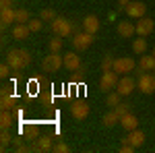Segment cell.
I'll return each mask as SVG.
<instances>
[{
    "mask_svg": "<svg viewBox=\"0 0 155 153\" xmlns=\"http://www.w3.org/2000/svg\"><path fill=\"white\" fill-rule=\"evenodd\" d=\"M31 54L27 52V50H23V48H12V50H8L6 52V62L11 64V68L15 72H21L25 71L29 64H31Z\"/></svg>",
    "mask_w": 155,
    "mask_h": 153,
    "instance_id": "cell-1",
    "label": "cell"
},
{
    "mask_svg": "<svg viewBox=\"0 0 155 153\" xmlns=\"http://www.w3.org/2000/svg\"><path fill=\"white\" fill-rule=\"evenodd\" d=\"M62 66H64V54H60V52H50L41 60V68L46 72H58Z\"/></svg>",
    "mask_w": 155,
    "mask_h": 153,
    "instance_id": "cell-2",
    "label": "cell"
},
{
    "mask_svg": "<svg viewBox=\"0 0 155 153\" xmlns=\"http://www.w3.org/2000/svg\"><path fill=\"white\" fill-rule=\"evenodd\" d=\"M52 31L60 37H68L74 31V23L68 21V19H62V17H56L54 21H52Z\"/></svg>",
    "mask_w": 155,
    "mask_h": 153,
    "instance_id": "cell-3",
    "label": "cell"
},
{
    "mask_svg": "<svg viewBox=\"0 0 155 153\" xmlns=\"http://www.w3.org/2000/svg\"><path fill=\"white\" fill-rule=\"evenodd\" d=\"M137 87H139L145 95L155 93V75H151V72H147V71H141L139 79H137Z\"/></svg>",
    "mask_w": 155,
    "mask_h": 153,
    "instance_id": "cell-4",
    "label": "cell"
},
{
    "mask_svg": "<svg viewBox=\"0 0 155 153\" xmlns=\"http://www.w3.org/2000/svg\"><path fill=\"white\" fill-rule=\"evenodd\" d=\"M118 72L116 71H104L101 75V79H99V89L104 91V93H110L112 89H116V85H118Z\"/></svg>",
    "mask_w": 155,
    "mask_h": 153,
    "instance_id": "cell-5",
    "label": "cell"
},
{
    "mask_svg": "<svg viewBox=\"0 0 155 153\" xmlns=\"http://www.w3.org/2000/svg\"><path fill=\"white\" fill-rule=\"evenodd\" d=\"M134 89H137V81L132 79L130 75H122V77L118 79L116 91H118V93L122 95V97H124V95H130L132 91H134Z\"/></svg>",
    "mask_w": 155,
    "mask_h": 153,
    "instance_id": "cell-6",
    "label": "cell"
},
{
    "mask_svg": "<svg viewBox=\"0 0 155 153\" xmlns=\"http://www.w3.org/2000/svg\"><path fill=\"white\" fill-rule=\"evenodd\" d=\"M91 44H93V33L79 31V33H74V37H72V48H74V50H79V52L87 50Z\"/></svg>",
    "mask_w": 155,
    "mask_h": 153,
    "instance_id": "cell-7",
    "label": "cell"
},
{
    "mask_svg": "<svg viewBox=\"0 0 155 153\" xmlns=\"http://www.w3.org/2000/svg\"><path fill=\"white\" fill-rule=\"evenodd\" d=\"M137 66V62L130 58V56H122V58H116L114 60V71L118 75H126V72H132Z\"/></svg>",
    "mask_w": 155,
    "mask_h": 153,
    "instance_id": "cell-8",
    "label": "cell"
},
{
    "mask_svg": "<svg viewBox=\"0 0 155 153\" xmlns=\"http://www.w3.org/2000/svg\"><path fill=\"white\" fill-rule=\"evenodd\" d=\"M137 35H143L147 37L149 33H153L155 29V21L153 19H149V17H141V19H137Z\"/></svg>",
    "mask_w": 155,
    "mask_h": 153,
    "instance_id": "cell-9",
    "label": "cell"
},
{
    "mask_svg": "<svg viewBox=\"0 0 155 153\" xmlns=\"http://www.w3.org/2000/svg\"><path fill=\"white\" fill-rule=\"evenodd\" d=\"M145 12H147V4L141 0H134V2L130 0V4L126 6V15L130 19H141V17H145Z\"/></svg>",
    "mask_w": 155,
    "mask_h": 153,
    "instance_id": "cell-10",
    "label": "cell"
},
{
    "mask_svg": "<svg viewBox=\"0 0 155 153\" xmlns=\"http://www.w3.org/2000/svg\"><path fill=\"white\" fill-rule=\"evenodd\" d=\"M71 114H72V118H77V120H85V118L89 116V104H87L85 99L74 101L71 106Z\"/></svg>",
    "mask_w": 155,
    "mask_h": 153,
    "instance_id": "cell-11",
    "label": "cell"
},
{
    "mask_svg": "<svg viewBox=\"0 0 155 153\" xmlns=\"http://www.w3.org/2000/svg\"><path fill=\"white\" fill-rule=\"evenodd\" d=\"M64 68H68L71 72L81 71V58L77 52H66L64 54Z\"/></svg>",
    "mask_w": 155,
    "mask_h": 153,
    "instance_id": "cell-12",
    "label": "cell"
},
{
    "mask_svg": "<svg viewBox=\"0 0 155 153\" xmlns=\"http://www.w3.org/2000/svg\"><path fill=\"white\" fill-rule=\"evenodd\" d=\"M52 137L50 135H39L33 141V151H52Z\"/></svg>",
    "mask_w": 155,
    "mask_h": 153,
    "instance_id": "cell-13",
    "label": "cell"
},
{
    "mask_svg": "<svg viewBox=\"0 0 155 153\" xmlns=\"http://www.w3.org/2000/svg\"><path fill=\"white\" fill-rule=\"evenodd\" d=\"M81 25H83V31H87V33H93L95 35L97 31H99V19H97L95 15H87Z\"/></svg>",
    "mask_w": 155,
    "mask_h": 153,
    "instance_id": "cell-14",
    "label": "cell"
},
{
    "mask_svg": "<svg viewBox=\"0 0 155 153\" xmlns=\"http://www.w3.org/2000/svg\"><path fill=\"white\" fill-rule=\"evenodd\" d=\"M0 21H2V29H6L8 25H12V23H17V11L15 8H2L0 11Z\"/></svg>",
    "mask_w": 155,
    "mask_h": 153,
    "instance_id": "cell-15",
    "label": "cell"
},
{
    "mask_svg": "<svg viewBox=\"0 0 155 153\" xmlns=\"http://www.w3.org/2000/svg\"><path fill=\"white\" fill-rule=\"evenodd\" d=\"M134 33H137V25H134V23H128V21H120V23H118V35L120 37L130 39Z\"/></svg>",
    "mask_w": 155,
    "mask_h": 153,
    "instance_id": "cell-16",
    "label": "cell"
},
{
    "mask_svg": "<svg viewBox=\"0 0 155 153\" xmlns=\"http://www.w3.org/2000/svg\"><path fill=\"white\" fill-rule=\"evenodd\" d=\"M29 33H31V29H29V25H27V23H17L15 27H12V39L23 42V39L29 37Z\"/></svg>",
    "mask_w": 155,
    "mask_h": 153,
    "instance_id": "cell-17",
    "label": "cell"
},
{
    "mask_svg": "<svg viewBox=\"0 0 155 153\" xmlns=\"http://www.w3.org/2000/svg\"><path fill=\"white\" fill-rule=\"evenodd\" d=\"M120 126H122V128L126 130V132H128V130L139 128V118L134 116L132 112H128L126 116H122V118H120Z\"/></svg>",
    "mask_w": 155,
    "mask_h": 153,
    "instance_id": "cell-18",
    "label": "cell"
},
{
    "mask_svg": "<svg viewBox=\"0 0 155 153\" xmlns=\"http://www.w3.org/2000/svg\"><path fill=\"white\" fill-rule=\"evenodd\" d=\"M124 141H128L130 145H134V147H141V145L145 143V132H143V130H139V128L128 130V137H126Z\"/></svg>",
    "mask_w": 155,
    "mask_h": 153,
    "instance_id": "cell-19",
    "label": "cell"
},
{
    "mask_svg": "<svg viewBox=\"0 0 155 153\" xmlns=\"http://www.w3.org/2000/svg\"><path fill=\"white\" fill-rule=\"evenodd\" d=\"M139 68H141V71H147V72H153L155 71V56L153 54H151V56L143 54V56L139 58Z\"/></svg>",
    "mask_w": 155,
    "mask_h": 153,
    "instance_id": "cell-20",
    "label": "cell"
},
{
    "mask_svg": "<svg viewBox=\"0 0 155 153\" xmlns=\"http://www.w3.org/2000/svg\"><path fill=\"white\" fill-rule=\"evenodd\" d=\"M101 124H104L106 128H112V126L120 124V116L116 114V110H114V108H112V112L104 114V118H101Z\"/></svg>",
    "mask_w": 155,
    "mask_h": 153,
    "instance_id": "cell-21",
    "label": "cell"
},
{
    "mask_svg": "<svg viewBox=\"0 0 155 153\" xmlns=\"http://www.w3.org/2000/svg\"><path fill=\"white\" fill-rule=\"evenodd\" d=\"M23 135L29 139V141H35L39 137V126L35 122H29V124H23Z\"/></svg>",
    "mask_w": 155,
    "mask_h": 153,
    "instance_id": "cell-22",
    "label": "cell"
},
{
    "mask_svg": "<svg viewBox=\"0 0 155 153\" xmlns=\"http://www.w3.org/2000/svg\"><path fill=\"white\" fill-rule=\"evenodd\" d=\"M15 124V116H12V110H2V116H0V126L6 130L12 128Z\"/></svg>",
    "mask_w": 155,
    "mask_h": 153,
    "instance_id": "cell-23",
    "label": "cell"
},
{
    "mask_svg": "<svg viewBox=\"0 0 155 153\" xmlns=\"http://www.w3.org/2000/svg\"><path fill=\"white\" fill-rule=\"evenodd\" d=\"M132 52L139 54V56H143L145 52H147V39H145L143 35H139L134 42H132Z\"/></svg>",
    "mask_w": 155,
    "mask_h": 153,
    "instance_id": "cell-24",
    "label": "cell"
},
{
    "mask_svg": "<svg viewBox=\"0 0 155 153\" xmlns=\"http://www.w3.org/2000/svg\"><path fill=\"white\" fill-rule=\"evenodd\" d=\"M0 108L2 110H15L17 108V97L15 95H2V99H0Z\"/></svg>",
    "mask_w": 155,
    "mask_h": 153,
    "instance_id": "cell-25",
    "label": "cell"
},
{
    "mask_svg": "<svg viewBox=\"0 0 155 153\" xmlns=\"http://www.w3.org/2000/svg\"><path fill=\"white\" fill-rule=\"evenodd\" d=\"M62 44H64V37H60V35L52 37V39L48 42L50 52H62Z\"/></svg>",
    "mask_w": 155,
    "mask_h": 153,
    "instance_id": "cell-26",
    "label": "cell"
},
{
    "mask_svg": "<svg viewBox=\"0 0 155 153\" xmlns=\"http://www.w3.org/2000/svg\"><path fill=\"white\" fill-rule=\"evenodd\" d=\"M56 17H58V15L52 11V8H44V11L39 12V19H41L44 23H52V21H54Z\"/></svg>",
    "mask_w": 155,
    "mask_h": 153,
    "instance_id": "cell-27",
    "label": "cell"
},
{
    "mask_svg": "<svg viewBox=\"0 0 155 153\" xmlns=\"http://www.w3.org/2000/svg\"><path fill=\"white\" fill-rule=\"evenodd\" d=\"M120 97H122V95H120L118 91H110L107 97H106V104H107V106H112V108H116L120 104Z\"/></svg>",
    "mask_w": 155,
    "mask_h": 153,
    "instance_id": "cell-28",
    "label": "cell"
},
{
    "mask_svg": "<svg viewBox=\"0 0 155 153\" xmlns=\"http://www.w3.org/2000/svg\"><path fill=\"white\" fill-rule=\"evenodd\" d=\"M12 139H15V137H12L11 132H8L6 128H2V135H0V143H2V149H6V147H8V145L12 143Z\"/></svg>",
    "mask_w": 155,
    "mask_h": 153,
    "instance_id": "cell-29",
    "label": "cell"
},
{
    "mask_svg": "<svg viewBox=\"0 0 155 153\" xmlns=\"http://www.w3.org/2000/svg\"><path fill=\"white\" fill-rule=\"evenodd\" d=\"M31 19H29V12L25 11V8H17V23H29Z\"/></svg>",
    "mask_w": 155,
    "mask_h": 153,
    "instance_id": "cell-30",
    "label": "cell"
},
{
    "mask_svg": "<svg viewBox=\"0 0 155 153\" xmlns=\"http://www.w3.org/2000/svg\"><path fill=\"white\" fill-rule=\"evenodd\" d=\"M29 29H31V33H35V31H41V27H44V21L41 19H31L29 21Z\"/></svg>",
    "mask_w": 155,
    "mask_h": 153,
    "instance_id": "cell-31",
    "label": "cell"
},
{
    "mask_svg": "<svg viewBox=\"0 0 155 153\" xmlns=\"http://www.w3.org/2000/svg\"><path fill=\"white\" fill-rule=\"evenodd\" d=\"M101 71H114V60L110 54L104 56V60H101Z\"/></svg>",
    "mask_w": 155,
    "mask_h": 153,
    "instance_id": "cell-32",
    "label": "cell"
},
{
    "mask_svg": "<svg viewBox=\"0 0 155 153\" xmlns=\"http://www.w3.org/2000/svg\"><path fill=\"white\" fill-rule=\"evenodd\" d=\"M114 110H116V114L122 118V116H126V114L130 112V106H126V104H118V106L114 108Z\"/></svg>",
    "mask_w": 155,
    "mask_h": 153,
    "instance_id": "cell-33",
    "label": "cell"
},
{
    "mask_svg": "<svg viewBox=\"0 0 155 153\" xmlns=\"http://www.w3.org/2000/svg\"><path fill=\"white\" fill-rule=\"evenodd\" d=\"M11 64H8V62H4V64H2V66H0V77H2V79H8V77H11Z\"/></svg>",
    "mask_w": 155,
    "mask_h": 153,
    "instance_id": "cell-34",
    "label": "cell"
},
{
    "mask_svg": "<svg viewBox=\"0 0 155 153\" xmlns=\"http://www.w3.org/2000/svg\"><path fill=\"white\" fill-rule=\"evenodd\" d=\"M52 151H56V153H68L71 149H68V145H66V143H56V145L52 147Z\"/></svg>",
    "mask_w": 155,
    "mask_h": 153,
    "instance_id": "cell-35",
    "label": "cell"
},
{
    "mask_svg": "<svg viewBox=\"0 0 155 153\" xmlns=\"http://www.w3.org/2000/svg\"><path fill=\"white\" fill-rule=\"evenodd\" d=\"M134 149H137V147H134V145H130L128 141H122V145H120V151H122V153H132Z\"/></svg>",
    "mask_w": 155,
    "mask_h": 153,
    "instance_id": "cell-36",
    "label": "cell"
},
{
    "mask_svg": "<svg viewBox=\"0 0 155 153\" xmlns=\"http://www.w3.org/2000/svg\"><path fill=\"white\" fill-rule=\"evenodd\" d=\"M15 0H0V8H12Z\"/></svg>",
    "mask_w": 155,
    "mask_h": 153,
    "instance_id": "cell-37",
    "label": "cell"
},
{
    "mask_svg": "<svg viewBox=\"0 0 155 153\" xmlns=\"http://www.w3.org/2000/svg\"><path fill=\"white\" fill-rule=\"evenodd\" d=\"M128 4H130V0H118V11H126Z\"/></svg>",
    "mask_w": 155,
    "mask_h": 153,
    "instance_id": "cell-38",
    "label": "cell"
},
{
    "mask_svg": "<svg viewBox=\"0 0 155 153\" xmlns=\"http://www.w3.org/2000/svg\"><path fill=\"white\" fill-rule=\"evenodd\" d=\"M11 93H12V87L4 85V87H2V95H11Z\"/></svg>",
    "mask_w": 155,
    "mask_h": 153,
    "instance_id": "cell-39",
    "label": "cell"
},
{
    "mask_svg": "<svg viewBox=\"0 0 155 153\" xmlns=\"http://www.w3.org/2000/svg\"><path fill=\"white\" fill-rule=\"evenodd\" d=\"M17 151H29V147H27V145H17Z\"/></svg>",
    "mask_w": 155,
    "mask_h": 153,
    "instance_id": "cell-40",
    "label": "cell"
},
{
    "mask_svg": "<svg viewBox=\"0 0 155 153\" xmlns=\"http://www.w3.org/2000/svg\"><path fill=\"white\" fill-rule=\"evenodd\" d=\"M153 56H155V48H153Z\"/></svg>",
    "mask_w": 155,
    "mask_h": 153,
    "instance_id": "cell-41",
    "label": "cell"
},
{
    "mask_svg": "<svg viewBox=\"0 0 155 153\" xmlns=\"http://www.w3.org/2000/svg\"><path fill=\"white\" fill-rule=\"evenodd\" d=\"M153 75H155V71H153Z\"/></svg>",
    "mask_w": 155,
    "mask_h": 153,
    "instance_id": "cell-42",
    "label": "cell"
}]
</instances>
